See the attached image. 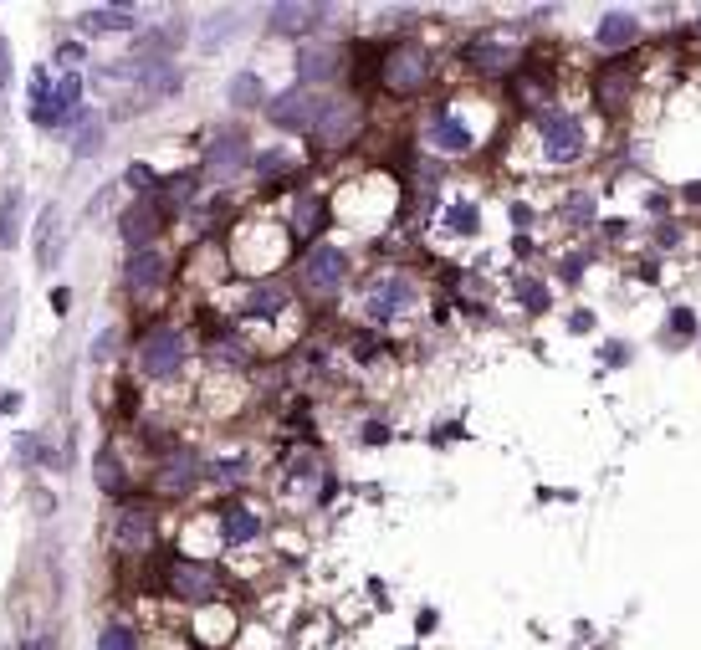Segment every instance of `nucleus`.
Here are the masks:
<instances>
[{
	"mask_svg": "<svg viewBox=\"0 0 701 650\" xmlns=\"http://www.w3.org/2000/svg\"><path fill=\"white\" fill-rule=\"evenodd\" d=\"M185 359H190V343H185L180 328H149L144 343H139V369L149 379H174L185 369Z\"/></svg>",
	"mask_w": 701,
	"mask_h": 650,
	"instance_id": "nucleus-1",
	"label": "nucleus"
},
{
	"mask_svg": "<svg viewBox=\"0 0 701 650\" xmlns=\"http://www.w3.org/2000/svg\"><path fill=\"white\" fill-rule=\"evenodd\" d=\"M538 139H543V154L568 164V159H579L584 154V123L574 113H563V108H543L538 113Z\"/></svg>",
	"mask_w": 701,
	"mask_h": 650,
	"instance_id": "nucleus-2",
	"label": "nucleus"
},
{
	"mask_svg": "<svg viewBox=\"0 0 701 650\" xmlns=\"http://www.w3.org/2000/svg\"><path fill=\"white\" fill-rule=\"evenodd\" d=\"M425 77H430V57L415 47V41L389 47V57H384V88L389 93H420Z\"/></svg>",
	"mask_w": 701,
	"mask_h": 650,
	"instance_id": "nucleus-3",
	"label": "nucleus"
},
{
	"mask_svg": "<svg viewBox=\"0 0 701 650\" xmlns=\"http://www.w3.org/2000/svg\"><path fill=\"white\" fill-rule=\"evenodd\" d=\"M246 154H251L246 134H241V128H226V134H215V139H210V149H205V175H215V180L241 175V169L251 164Z\"/></svg>",
	"mask_w": 701,
	"mask_h": 650,
	"instance_id": "nucleus-4",
	"label": "nucleus"
},
{
	"mask_svg": "<svg viewBox=\"0 0 701 650\" xmlns=\"http://www.w3.org/2000/svg\"><path fill=\"white\" fill-rule=\"evenodd\" d=\"M348 277V256L338 246H313L308 256H302V282H308L313 292H338Z\"/></svg>",
	"mask_w": 701,
	"mask_h": 650,
	"instance_id": "nucleus-5",
	"label": "nucleus"
},
{
	"mask_svg": "<svg viewBox=\"0 0 701 650\" xmlns=\"http://www.w3.org/2000/svg\"><path fill=\"white\" fill-rule=\"evenodd\" d=\"M159 231H164V215L154 210V200H139V205H128L118 215V236H123L128 251H149Z\"/></svg>",
	"mask_w": 701,
	"mask_h": 650,
	"instance_id": "nucleus-6",
	"label": "nucleus"
},
{
	"mask_svg": "<svg viewBox=\"0 0 701 650\" xmlns=\"http://www.w3.org/2000/svg\"><path fill=\"white\" fill-rule=\"evenodd\" d=\"M169 589L180 594L185 604H205V599H215V569H210V563L174 558L169 563Z\"/></svg>",
	"mask_w": 701,
	"mask_h": 650,
	"instance_id": "nucleus-7",
	"label": "nucleus"
},
{
	"mask_svg": "<svg viewBox=\"0 0 701 650\" xmlns=\"http://www.w3.org/2000/svg\"><path fill=\"white\" fill-rule=\"evenodd\" d=\"M354 128H359V108L354 103H323L318 118H313V134H318L323 149L348 144V139H354Z\"/></svg>",
	"mask_w": 701,
	"mask_h": 650,
	"instance_id": "nucleus-8",
	"label": "nucleus"
},
{
	"mask_svg": "<svg viewBox=\"0 0 701 650\" xmlns=\"http://www.w3.org/2000/svg\"><path fill=\"white\" fill-rule=\"evenodd\" d=\"M415 302V282L410 277H384L374 292H369V318L374 323H394L405 308Z\"/></svg>",
	"mask_w": 701,
	"mask_h": 650,
	"instance_id": "nucleus-9",
	"label": "nucleus"
},
{
	"mask_svg": "<svg viewBox=\"0 0 701 650\" xmlns=\"http://www.w3.org/2000/svg\"><path fill=\"white\" fill-rule=\"evenodd\" d=\"M318 108H323V98H313L308 88H292V93H282V98L272 103L267 118H272L277 128H313Z\"/></svg>",
	"mask_w": 701,
	"mask_h": 650,
	"instance_id": "nucleus-10",
	"label": "nucleus"
},
{
	"mask_svg": "<svg viewBox=\"0 0 701 650\" xmlns=\"http://www.w3.org/2000/svg\"><path fill=\"white\" fill-rule=\"evenodd\" d=\"M328 21V6H272L267 11V26L277 36H308L313 26Z\"/></svg>",
	"mask_w": 701,
	"mask_h": 650,
	"instance_id": "nucleus-11",
	"label": "nucleus"
},
{
	"mask_svg": "<svg viewBox=\"0 0 701 650\" xmlns=\"http://www.w3.org/2000/svg\"><path fill=\"white\" fill-rule=\"evenodd\" d=\"M195 476H200V456L185 451V446H174V451L159 461V487H164V492H190Z\"/></svg>",
	"mask_w": 701,
	"mask_h": 650,
	"instance_id": "nucleus-12",
	"label": "nucleus"
},
{
	"mask_svg": "<svg viewBox=\"0 0 701 650\" xmlns=\"http://www.w3.org/2000/svg\"><path fill=\"white\" fill-rule=\"evenodd\" d=\"M164 272H169V262H164V251H154V246L128 256V287H134V292H154L164 282Z\"/></svg>",
	"mask_w": 701,
	"mask_h": 650,
	"instance_id": "nucleus-13",
	"label": "nucleus"
},
{
	"mask_svg": "<svg viewBox=\"0 0 701 650\" xmlns=\"http://www.w3.org/2000/svg\"><path fill=\"white\" fill-rule=\"evenodd\" d=\"M77 103H82V77H77V72H62V77L52 82V128H72Z\"/></svg>",
	"mask_w": 701,
	"mask_h": 650,
	"instance_id": "nucleus-14",
	"label": "nucleus"
},
{
	"mask_svg": "<svg viewBox=\"0 0 701 650\" xmlns=\"http://www.w3.org/2000/svg\"><path fill=\"white\" fill-rule=\"evenodd\" d=\"M57 205H47L41 210V221H36V267L41 272H52L57 267V256H62V236H57Z\"/></svg>",
	"mask_w": 701,
	"mask_h": 650,
	"instance_id": "nucleus-15",
	"label": "nucleus"
},
{
	"mask_svg": "<svg viewBox=\"0 0 701 650\" xmlns=\"http://www.w3.org/2000/svg\"><path fill=\"white\" fill-rule=\"evenodd\" d=\"M134 21H139L134 6H98V11L82 16V31L87 36H113V31H134Z\"/></svg>",
	"mask_w": 701,
	"mask_h": 650,
	"instance_id": "nucleus-16",
	"label": "nucleus"
},
{
	"mask_svg": "<svg viewBox=\"0 0 701 650\" xmlns=\"http://www.w3.org/2000/svg\"><path fill=\"white\" fill-rule=\"evenodd\" d=\"M338 47H302V57H297V77H302V88L308 82H328L333 72H338Z\"/></svg>",
	"mask_w": 701,
	"mask_h": 650,
	"instance_id": "nucleus-17",
	"label": "nucleus"
},
{
	"mask_svg": "<svg viewBox=\"0 0 701 650\" xmlns=\"http://www.w3.org/2000/svg\"><path fill=\"white\" fill-rule=\"evenodd\" d=\"M26 113L36 128H52V72L36 67L31 72V88H26Z\"/></svg>",
	"mask_w": 701,
	"mask_h": 650,
	"instance_id": "nucleus-18",
	"label": "nucleus"
},
{
	"mask_svg": "<svg viewBox=\"0 0 701 650\" xmlns=\"http://www.w3.org/2000/svg\"><path fill=\"white\" fill-rule=\"evenodd\" d=\"M256 533H261V523H256L251 507H241V502H226L221 507V538L226 543H251Z\"/></svg>",
	"mask_w": 701,
	"mask_h": 650,
	"instance_id": "nucleus-19",
	"label": "nucleus"
},
{
	"mask_svg": "<svg viewBox=\"0 0 701 650\" xmlns=\"http://www.w3.org/2000/svg\"><path fill=\"white\" fill-rule=\"evenodd\" d=\"M149 538H154V517L139 512V507H128V512L118 517V528H113V543H118V548H144Z\"/></svg>",
	"mask_w": 701,
	"mask_h": 650,
	"instance_id": "nucleus-20",
	"label": "nucleus"
},
{
	"mask_svg": "<svg viewBox=\"0 0 701 650\" xmlns=\"http://www.w3.org/2000/svg\"><path fill=\"white\" fill-rule=\"evenodd\" d=\"M430 139L441 144L446 154H466V149H471V128H466L461 118H451V113H435V118H430Z\"/></svg>",
	"mask_w": 701,
	"mask_h": 650,
	"instance_id": "nucleus-21",
	"label": "nucleus"
},
{
	"mask_svg": "<svg viewBox=\"0 0 701 650\" xmlns=\"http://www.w3.org/2000/svg\"><path fill=\"white\" fill-rule=\"evenodd\" d=\"M471 67H481V72H502V67H512L517 62V52L512 47H502V41H471V47L461 52Z\"/></svg>",
	"mask_w": 701,
	"mask_h": 650,
	"instance_id": "nucleus-22",
	"label": "nucleus"
},
{
	"mask_svg": "<svg viewBox=\"0 0 701 650\" xmlns=\"http://www.w3.org/2000/svg\"><path fill=\"white\" fill-rule=\"evenodd\" d=\"M635 36H640V21L625 16V11H609V16L599 21V47H630Z\"/></svg>",
	"mask_w": 701,
	"mask_h": 650,
	"instance_id": "nucleus-23",
	"label": "nucleus"
},
{
	"mask_svg": "<svg viewBox=\"0 0 701 650\" xmlns=\"http://www.w3.org/2000/svg\"><path fill=\"white\" fill-rule=\"evenodd\" d=\"M287 308V287L282 282H267V287H256L246 297V318H277Z\"/></svg>",
	"mask_w": 701,
	"mask_h": 650,
	"instance_id": "nucleus-24",
	"label": "nucleus"
},
{
	"mask_svg": "<svg viewBox=\"0 0 701 650\" xmlns=\"http://www.w3.org/2000/svg\"><path fill=\"white\" fill-rule=\"evenodd\" d=\"M21 241V190L0 195V251H11Z\"/></svg>",
	"mask_w": 701,
	"mask_h": 650,
	"instance_id": "nucleus-25",
	"label": "nucleus"
},
{
	"mask_svg": "<svg viewBox=\"0 0 701 650\" xmlns=\"http://www.w3.org/2000/svg\"><path fill=\"white\" fill-rule=\"evenodd\" d=\"M77 139H72V154H93L98 144H103V118L93 113V108H77Z\"/></svg>",
	"mask_w": 701,
	"mask_h": 650,
	"instance_id": "nucleus-26",
	"label": "nucleus"
},
{
	"mask_svg": "<svg viewBox=\"0 0 701 650\" xmlns=\"http://www.w3.org/2000/svg\"><path fill=\"white\" fill-rule=\"evenodd\" d=\"M446 231H451V236H476V231H481V210H476L471 200H451V205H446Z\"/></svg>",
	"mask_w": 701,
	"mask_h": 650,
	"instance_id": "nucleus-27",
	"label": "nucleus"
},
{
	"mask_svg": "<svg viewBox=\"0 0 701 650\" xmlns=\"http://www.w3.org/2000/svg\"><path fill=\"white\" fill-rule=\"evenodd\" d=\"M93 471H98V487H103V492H118V487H123V461L113 456V446H103V451H98Z\"/></svg>",
	"mask_w": 701,
	"mask_h": 650,
	"instance_id": "nucleus-28",
	"label": "nucleus"
},
{
	"mask_svg": "<svg viewBox=\"0 0 701 650\" xmlns=\"http://www.w3.org/2000/svg\"><path fill=\"white\" fill-rule=\"evenodd\" d=\"M231 103H236V108H251V103H261V77H256V72H241V77H231Z\"/></svg>",
	"mask_w": 701,
	"mask_h": 650,
	"instance_id": "nucleus-29",
	"label": "nucleus"
},
{
	"mask_svg": "<svg viewBox=\"0 0 701 650\" xmlns=\"http://www.w3.org/2000/svg\"><path fill=\"white\" fill-rule=\"evenodd\" d=\"M139 640H134V630H128L123 620H108L103 625V635H98V650H134Z\"/></svg>",
	"mask_w": 701,
	"mask_h": 650,
	"instance_id": "nucleus-30",
	"label": "nucleus"
},
{
	"mask_svg": "<svg viewBox=\"0 0 701 650\" xmlns=\"http://www.w3.org/2000/svg\"><path fill=\"white\" fill-rule=\"evenodd\" d=\"M318 221H323V200L318 195H302V205H297V236H313Z\"/></svg>",
	"mask_w": 701,
	"mask_h": 650,
	"instance_id": "nucleus-31",
	"label": "nucleus"
},
{
	"mask_svg": "<svg viewBox=\"0 0 701 650\" xmlns=\"http://www.w3.org/2000/svg\"><path fill=\"white\" fill-rule=\"evenodd\" d=\"M231 26H236V11H221V16L210 21V31L200 36V52H215V47H221V41L231 36Z\"/></svg>",
	"mask_w": 701,
	"mask_h": 650,
	"instance_id": "nucleus-32",
	"label": "nucleus"
},
{
	"mask_svg": "<svg viewBox=\"0 0 701 650\" xmlns=\"http://www.w3.org/2000/svg\"><path fill=\"white\" fill-rule=\"evenodd\" d=\"M517 292H522V302H528L533 313H543V308H548V287H538V282H517Z\"/></svg>",
	"mask_w": 701,
	"mask_h": 650,
	"instance_id": "nucleus-33",
	"label": "nucleus"
},
{
	"mask_svg": "<svg viewBox=\"0 0 701 650\" xmlns=\"http://www.w3.org/2000/svg\"><path fill=\"white\" fill-rule=\"evenodd\" d=\"M11 313H16V292H0V349L11 338Z\"/></svg>",
	"mask_w": 701,
	"mask_h": 650,
	"instance_id": "nucleus-34",
	"label": "nucleus"
},
{
	"mask_svg": "<svg viewBox=\"0 0 701 650\" xmlns=\"http://www.w3.org/2000/svg\"><path fill=\"white\" fill-rule=\"evenodd\" d=\"M256 169H261V175H282V169H287V154H282V149H267V154L256 159Z\"/></svg>",
	"mask_w": 701,
	"mask_h": 650,
	"instance_id": "nucleus-35",
	"label": "nucleus"
},
{
	"mask_svg": "<svg viewBox=\"0 0 701 650\" xmlns=\"http://www.w3.org/2000/svg\"><path fill=\"white\" fill-rule=\"evenodd\" d=\"M16 456L31 466V461H47V446H41L36 436H21V446H16Z\"/></svg>",
	"mask_w": 701,
	"mask_h": 650,
	"instance_id": "nucleus-36",
	"label": "nucleus"
},
{
	"mask_svg": "<svg viewBox=\"0 0 701 650\" xmlns=\"http://www.w3.org/2000/svg\"><path fill=\"white\" fill-rule=\"evenodd\" d=\"M113 349H118V333H113V328H108V333H98V338H93V359H98V364H103V359H108V354H113Z\"/></svg>",
	"mask_w": 701,
	"mask_h": 650,
	"instance_id": "nucleus-37",
	"label": "nucleus"
},
{
	"mask_svg": "<svg viewBox=\"0 0 701 650\" xmlns=\"http://www.w3.org/2000/svg\"><path fill=\"white\" fill-rule=\"evenodd\" d=\"M691 328H696V323H691V313H686V308H676V313H671V333H676V338H686Z\"/></svg>",
	"mask_w": 701,
	"mask_h": 650,
	"instance_id": "nucleus-38",
	"label": "nucleus"
},
{
	"mask_svg": "<svg viewBox=\"0 0 701 650\" xmlns=\"http://www.w3.org/2000/svg\"><path fill=\"white\" fill-rule=\"evenodd\" d=\"M57 62L77 67V62H82V47H77V41H62V47H57Z\"/></svg>",
	"mask_w": 701,
	"mask_h": 650,
	"instance_id": "nucleus-39",
	"label": "nucleus"
},
{
	"mask_svg": "<svg viewBox=\"0 0 701 650\" xmlns=\"http://www.w3.org/2000/svg\"><path fill=\"white\" fill-rule=\"evenodd\" d=\"M210 476H215V482H226V476H241V461H215Z\"/></svg>",
	"mask_w": 701,
	"mask_h": 650,
	"instance_id": "nucleus-40",
	"label": "nucleus"
},
{
	"mask_svg": "<svg viewBox=\"0 0 701 650\" xmlns=\"http://www.w3.org/2000/svg\"><path fill=\"white\" fill-rule=\"evenodd\" d=\"M6 82H11V52H6V41H0V93H6Z\"/></svg>",
	"mask_w": 701,
	"mask_h": 650,
	"instance_id": "nucleus-41",
	"label": "nucleus"
},
{
	"mask_svg": "<svg viewBox=\"0 0 701 650\" xmlns=\"http://www.w3.org/2000/svg\"><path fill=\"white\" fill-rule=\"evenodd\" d=\"M604 359H609V364H625V359H630V349H620V343H609V349H604Z\"/></svg>",
	"mask_w": 701,
	"mask_h": 650,
	"instance_id": "nucleus-42",
	"label": "nucleus"
},
{
	"mask_svg": "<svg viewBox=\"0 0 701 650\" xmlns=\"http://www.w3.org/2000/svg\"><path fill=\"white\" fill-rule=\"evenodd\" d=\"M568 215H584V221H589V215H594V200H574V205H568Z\"/></svg>",
	"mask_w": 701,
	"mask_h": 650,
	"instance_id": "nucleus-43",
	"label": "nucleus"
},
{
	"mask_svg": "<svg viewBox=\"0 0 701 650\" xmlns=\"http://www.w3.org/2000/svg\"><path fill=\"white\" fill-rule=\"evenodd\" d=\"M26 650H52V640H36V645H26Z\"/></svg>",
	"mask_w": 701,
	"mask_h": 650,
	"instance_id": "nucleus-44",
	"label": "nucleus"
}]
</instances>
